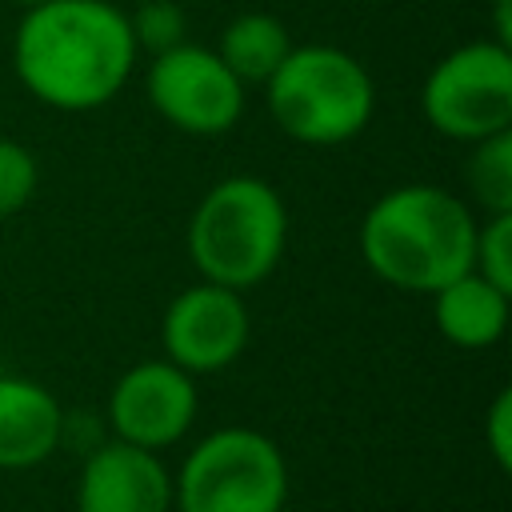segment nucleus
Listing matches in <instances>:
<instances>
[{"label": "nucleus", "instance_id": "4468645a", "mask_svg": "<svg viewBox=\"0 0 512 512\" xmlns=\"http://www.w3.org/2000/svg\"><path fill=\"white\" fill-rule=\"evenodd\" d=\"M468 188L480 212H512V128L484 136L468 156Z\"/></svg>", "mask_w": 512, "mask_h": 512}, {"label": "nucleus", "instance_id": "6e6552de", "mask_svg": "<svg viewBox=\"0 0 512 512\" xmlns=\"http://www.w3.org/2000/svg\"><path fill=\"white\" fill-rule=\"evenodd\" d=\"M252 316L236 288L200 280L172 296L160 320L164 360L184 368L188 376L224 372L248 348Z\"/></svg>", "mask_w": 512, "mask_h": 512}, {"label": "nucleus", "instance_id": "423d86ee", "mask_svg": "<svg viewBox=\"0 0 512 512\" xmlns=\"http://www.w3.org/2000/svg\"><path fill=\"white\" fill-rule=\"evenodd\" d=\"M424 120L448 136L476 144L512 128V52L500 40H472L436 60L420 88Z\"/></svg>", "mask_w": 512, "mask_h": 512}, {"label": "nucleus", "instance_id": "9d476101", "mask_svg": "<svg viewBox=\"0 0 512 512\" xmlns=\"http://www.w3.org/2000/svg\"><path fill=\"white\" fill-rule=\"evenodd\" d=\"M76 512H172V472L156 452L108 440L80 468Z\"/></svg>", "mask_w": 512, "mask_h": 512}, {"label": "nucleus", "instance_id": "f03ea898", "mask_svg": "<svg viewBox=\"0 0 512 512\" xmlns=\"http://www.w3.org/2000/svg\"><path fill=\"white\" fill-rule=\"evenodd\" d=\"M476 212L436 184H400L368 204L360 220V256L368 272L400 292L432 296L472 272Z\"/></svg>", "mask_w": 512, "mask_h": 512}, {"label": "nucleus", "instance_id": "9b49d317", "mask_svg": "<svg viewBox=\"0 0 512 512\" xmlns=\"http://www.w3.org/2000/svg\"><path fill=\"white\" fill-rule=\"evenodd\" d=\"M60 436V400L28 376H0V472H28L44 464L60 448Z\"/></svg>", "mask_w": 512, "mask_h": 512}, {"label": "nucleus", "instance_id": "2eb2a0df", "mask_svg": "<svg viewBox=\"0 0 512 512\" xmlns=\"http://www.w3.org/2000/svg\"><path fill=\"white\" fill-rule=\"evenodd\" d=\"M128 28H132V40H136V52H152V56L188 40V20H184V8L176 0L136 4L128 12Z\"/></svg>", "mask_w": 512, "mask_h": 512}, {"label": "nucleus", "instance_id": "7ed1b4c3", "mask_svg": "<svg viewBox=\"0 0 512 512\" xmlns=\"http://www.w3.org/2000/svg\"><path fill=\"white\" fill-rule=\"evenodd\" d=\"M288 244V208L280 192L248 172L212 184L188 220V256L200 280L224 288L264 284Z\"/></svg>", "mask_w": 512, "mask_h": 512}, {"label": "nucleus", "instance_id": "39448f33", "mask_svg": "<svg viewBox=\"0 0 512 512\" xmlns=\"http://www.w3.org/2000/svg\"><path fill=\"white\" fill-rule=\"evenodd\" d=\"M288 460L256 428H216L184 456L172 476L176 512H284Z\"/></svg>", "mask_w": 512, "mask_h": 512}, {"label": "nucleus", "instance_id": "f257e3e1", "mask_svg": "<svg viewBox=\"0 0 512 512\" xmlns=\"http://www.w3.org/2000/svg\"><path fill=\"white\" fill-rule=\"evenodd\" d=\"M128 12L112 0H40L12 36V68L28 96L56 112L108 104L136 68Z\"/></svg>", "mask_w": 512, "mask_h": 512}, {"label": "nucleus", "instance_id": "a211bd4d", "mask_svg": "<svg viewBox=\"0 0 512 512\" xmlns=\"http://www.w3.org/2000/svg\"><path fill=\"white\" fill-rule=\"evenodd\" d=\"M484 440H488L496 468H508V460H512V392L508 388H500L492 396V408L484 416Z\"/></svg>", "mask_w": 512, "mask_h": 512}, {"label": "nucleus", "instance_id": "0eeeda50", "mask_svg": "<svg viewBox=\"0 0 512 512\" xmlns=\"http://www.w3.org/2000/svg\"><path fill=\"white\" fill-rule=\"evenodd\" d=\"M144 92L152 112L172 128L188 136H220L240 120L248 88L232 76V68L216 56V48L184 40L152 56Z\"/></svg>", "mask_w": 512, "mask_h": 512}, {"label": "nucleus", "instance_id": "ddd939ff", "mask_svg": "<svg viewBox=\"0 0 512 512\" xmlns=\"http://www.w3.org/2000/svg\"><path fill=\"white\" fill-rule=\"evenodd\" d=\"M292 52V36L288 28L272 16V12H240L224 24L220 40H216V56L232 68V76L248 88L260 84L280 68V60Z\"/></svg>", "mask_w": 512, "mask_h": 512}, {"label": "nucleus", "instance_id": "f8f14e48", "mask_svg": "<svg viewBox=\"0 0 512 512\" xmlns=\"http://www.w3.org/2000/svg\"><path fill=\"white\" fill-rule=\"evenodd\" d=\"M508 288L484 280L476 268L448 280L444 288L432 292V320H436V332L456 344V348H468V352H480V348H492L500 344L504 328H508Z\"/></svg>", "mask_w": 512, "mask_h": 512}, {"label": "nucleus", "instance_id": "20e7f679", "mask_svg": "<svg viewBox=\"0 0 512 512\" xmlns=\"http://www.w3.org/2000/svg\"><path fill=\"white\" fill-rule=\"evenodd\" d=\"M264 100L284 136L308 148L348 144L376 108L368 68L336 44H292L264 80Z\"/></svg>", "mask_w": 512, "mask_h": 512}, {"label": "nucleus", "instance_id": "dca6fc26", "mask_svg": "<svg viewBox=\"0 0 512 512\" xmlns=\"http://www.w3.org/2000/svg\"><path fill=\"white\" fill-rule=\"evenodd\" d=\"M36 180H40L36 156L20 140L0 136V220L28 208V200L36 196Z\"/></svg>", "mask_w": 512, "mask_h": 512}, {"label": "nucleus", "instance_id": "1a4fd4ad", "mask_svg": "<svg viewBox=\"0 0 512 512\" xmlns=\"http://www.w3.org/2000/svg\"><path fill=\"white\" fill-rule=\"evenodd\" d=\"M196 404V376H188L164 356L140 360L116 380L108 396V424L112 436L124 444L164 452L188 436Z\"/></svg>", "mask_w": 512, "mask_h": 512}, {"label": "nucleus", "instance_id": "f3484780", "mask_svg": "<svg viewBox=\"0 0 512 512\" xmlns=\"http://www.w3.org/2000/svg\"><path fill=\"white\" fill-rule=\"evenodd\" d=\"M472 268L512 292V212H488L476 228V260Z\"/></svg>", "mask_w": 512, "mask_h": 512}, {"label": "nucleus", "instance_id": "6ab92c4d", "mask_svg": "<svg viewBox=\"0 0 512 512\" xmlns=\"http://www.w3.org/2000/svg\"><path fill=\"white\" fill-rule=\"evenodd\" d=\"M16 4H24V8H32V4H40V0H16Z\"/></svg>", "mask_w": 512, "mask_h": 512}]
</instances>
